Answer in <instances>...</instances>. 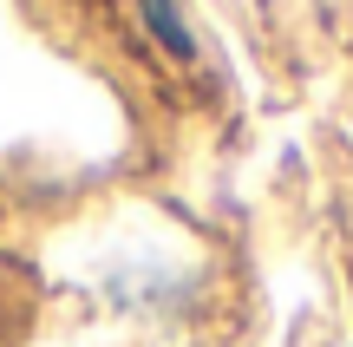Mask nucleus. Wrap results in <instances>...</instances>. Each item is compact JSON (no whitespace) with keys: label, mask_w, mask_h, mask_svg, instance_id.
<instances>
[{"label":"nucleus","mask_w":353,"mask_h":347,"mask_svg":"<svg viewBox=\"0 0 353 347\" xmlns=\"http://www.w3.org/2000/svg\"><path fill=\"white\" fill-rule=\"evenodd\" d=\"M131 7H138L144 33H151L176 66H190V59H196V33H190V20H183V7H176V0H131Z\"/></svg>","instance_id":"1"}]
</instances>
